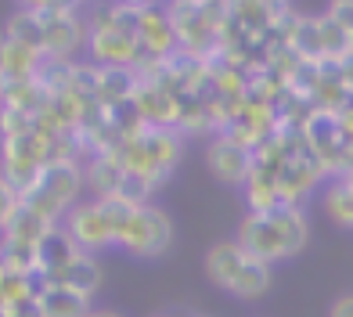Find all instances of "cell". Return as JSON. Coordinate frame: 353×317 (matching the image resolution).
Returning <instances> with one entry per match:
<instances>
[{"instance_id":"7402d4cb","label":"cell","mask_w":353,"mask_h":317,"mask_svg":"<svg viewBox=\"0 0 353 317\" xmlns=\"http://www.w3.org/2000/svg\"><path fill=\"white\" fill-rule=\"evenodd\" d=\"M328 317H353V292L350 296H339V299H335V303H332V314Z\"/></svg>"},{"instance_id":"5b68a950","label":"cell","mask_w":353,"mask_h":317,"mask_svg":"<svg viewBox=\"0 0 353 317\" xmlns=\"http://www.w3.org/2000/svg\"><path fill=\"white\" fill-rule=\"evenodd\" d=\"M205 158H210L213 177L223 181V184H231V187L249 184L252 170H256V152L245 148V145H238V141L228 137V134H220V137L213 141L210 152H205Z\"/></svg>"},{"instance_id":"3957f363","label":"cell","mask_w":353,"mask_h":317,"mask_svg":"<svg viewBox=\"0 0 353 317\" xmlns=\"http://www.w3.org/2000/svg\"><path fill=\"white\" fill-rule=\"evenodd\" d=\"M90 54L101 61V69H130L141 58L137 40V4H116L98 11L90 22Z\"/></svg>"},{"instance_id":"9a60e30c","label":"cell","mask_w":353,"mask_h":317,"mask_svg":"<svg viewBox=\"0 0 353 317\" xmlns=\"http://www.w3.org/2000/svg\"><path fill=\"white\" fill-rule=\"evenodd\" d=\"M267 289H270V263L249 256L245 267L238 271L234 285H231V296H238V299H260V296H267Z\"/></svg>"},{"instance_id":"30bf717a","label":"cell","mask_w":353,"mask_h":317,"mask_svg":"<svg viewBox=\"0 0 353 317\" xmlns=\"http://www.w3.org/2000/svg\"><path fill=\"white\" fill-rule=\"evenodd\" d=\"M51 285H65V289H72V292H79V296H94L101 289V267H98V260L90 256V252H79V256L65 267V271H58L54 278H47Z\"/></svg>"},{"instance_id":"e0dca14e","label":"cell","mask_w":353,"mask_h":317,"mask_svg":"<svg viewBox=\"0 0 353 317\" xmlns=\"http://www.w3.org/2000/svg\"><path fill=\"white\" fill-rule=\"evenodd\" d=\"M4 37H11L14 43H26V47H33V51L43 54V22L33 14V8H19L8 19L4 25Z\"/></svg>"},{"instance_id":"ac0fdd59","label":"cell","mask_w":353,"mask_h":317,"mask_svg":"<svg viewBox=\"0 0 353 317\" xmlns=\"http://www.w3.org/2000/svg\"><path fill=\"white\" fill-rule=\"evenodd\" d=\"M155 192V181L148 177V173H137V170H126V177L119 184V195L123 202H130V205H148V195Z\"/></svg>"},{"instance_id":"d4e9b609","label":"cell","mask_w":353,"mask_h":317,"mask_svg":"<svg viewBox=\"0 0 353 317\" xmlns=\"http://www.w3.org/2000/svg\"><path fill=\"white\" fill-rule=\"evenodd\" d=\"M4 90H8V83H4V76H0V98H4Z\"/></svg>"},{"instance_id":"cb8c5ba5","label":"cell","mask_w":353,"mask_h":317,"mask_svg":"<svg viewBox=\"0 0 353 317\" xmlns=\"http://www.w3.org/2000/svg\"><path fill=\"white\" fill-rule=\"evenodd\" d=\"M90 317H123V314H116V310H90Z\"/></svg>"},{"instance_id":"2e32d148","label":"cell","mask_w":353,"mask_h":317,"mask_svg":"<svg viewBox=\"0 0 353 317\" xmlns=\"http://www.w3.org/2000/svg\"><path fill=\"white\" fill-rule=\"evenodd\" d=\"M54 224L51 220H43L37 209H29V205L22 202L19 209H14L11 216V224L4 227V238H19V242H29V245H40L43 242V234L51 231Z\"/></svg>"},{"instance_id":"8992f818","label":"cell","mask_w":353,"mask_h":317,"mask_svg":"<svg viewBox=\"0 0 353 317\" xmlns=\"http://www.w3.org/2000/svg\"><path fill=\"white\" fill-rule=\"evenodd\" d=\"M40 69H43L40 51H33L26 43H14L11 37H0V76H4L8 87L33 83V79H40Z\"/></svg>"},{"instance_id":"6da1fadb","label":"cell","mask_w":353,"mask_h":317,"mask_svg":"<svg viewBox=\"0 0 353 317\" xmlns=\"http://www.w3.org/2000/svg\"><path fill=\"white\" fill-rule=\"evenodd\" d=\"M307 234H310V227H307V216H303L299 205H278V209H270V213H252L249 209L234 242L256 260L278 263V260H288V256H296V252H303Z\"/></svg>"},{"instance_id":"8fae6325","label":"cell","mask_w":353,"mask_h":317,"mask_svg":"<svg viewBox=\"0 0 353 317\" xmlns=\"http://www.w3.org/2000/svg\"><path fill=\"white\" fill-rule=\"evenodd\" d=\"M123 177H126V166L119 163V155H116V152H98V155H94V163L87 166V173H83V181H87L101 198L119 195Z\"/></svg>"},{"instance_id":"277c9868","label":"cell","mask_w":353,"mask_h":317,"mask_svg":"<svg viewBox=\"0 0 353 317\" xmlns=\"http://www.w3.org/2000/svg\"><path fill=\"white\" fill-rule=\"evenodd\" d=\"M61 224L69 227V234L76 238V245L83 249V252H98L105 245H116V231H112V220L105 213V205L101 198L98 202H83V205H72L69 216L61 220Z\"/></svg>"},{"instance_id":"9c48e42d","label":"cell","mask_w":353,"mask_h":317,"mask_svg":"<svg viewBox=\"0 0 353 317\" xmlns=\"http://www.w3.org/2000/svg\"><path fill=\"white\" fill-rule=\"evenodd\" d=\"M249 252L238 245V242H216L210 252H205V278H210L216 289L231 292V285L238 278V271L245 267Z\"/></svg>"},{"instance_id":"44dd1931","label":"cell","mask_w":353,"mask_h":317,"mask_svg":"<svg viewBox=\"0 0 353 317\" xmlns=\"http://www.w3.org/2000/svg\"><path fill=\"white\" fill-rule=\"evenodd\" d=\"M335 76H339V83L346 87V94H353V51L343 61H335Z\"/></svg>"},{"instance_id":"5bb4252c","label":"cell","mask_w":353,"mask_h":317,"mask_svg":"<svg viewBox=\"0 0 353 317\" xmlns=\"http://www.w3.org/2000/svg\"><path fill=\"white\" fill-rule=\"evenodd\" d=\"M0 263L8 267L11 274H40V252L37 245L29 242H19V238H0Z\"/></svg>"},{"instance_id":"52a82bcc","label":"cell","mask_w":353,"mask_h":317,"mask_svg":"<svg viewBox=\"0 0 353 317\" xmlns=\"http://www.w3.org/2000/svg\"><path fill=\"white\" fill-rule=\"evenodd\" d=\"M90 37L87 22L79 19V11L65 14V19H54L43 25V58H72L76 47H83Z\"/></svg>"},{"instance_id":"7c38bea8","label":"cell","mask_w":353,"mask_h":317,"mask_svg":"<svg viewBox=\"0 0 353 317\" xmlns=\"http://www.w3.org/2000/svg\"><path fill=\"white\" fill-rule=\"evenodd\" d=\"M43 317H90V299L79 296L65 285H47V292L40 296Z\"/></svg>"},{"instance_id":"4fadbf2b","label":"cell","mask_w":353,"mask_h":317,"mask_svg":"<svg viewBox=\"0 0 353 317\" xmlns=\"http://www.w3.org/2000/svg\"><path fill=\"white\" fill-rule=\"evenodd\" d=\"M325 209H328V216L335 220V224L353 227V170L339 173V177L328 184V192H325Z\"/></svg>"},{"instance_id":"603a6c76","label":"cell","mask_w":353,"mask_h":317,"mask_svg":"<svg viewBox=\"0 0 353 317\" xmlns=\"http://www.w3.org/2000/svg\"><path fill=\"white\" fill-rule=\"evenodd\" d=\"M8 278H11V271H8L4 263H0V296H4V285H8Z\"/></svg>"},{"instance_id":"d6986e66","label":"cell","mask_w":353,"mask_h":317,"mask_svg":"<svg viewBox=\"0 0 353 317\" xmlns=\"http://www.w3.org/2000/svg\"><path fill=\"white\" fill-rule=\"evenodd\" d=\"M0 317H43V307L37 296H19L8 307H0Z\"/></svg>"},{"instance_id":"7a4b0ae2","label":"cell","mask_w":353,"mask_h":317,"mask_svg":"<svg viewBox=\"0 0 353 317\" xmlns=\"http://www.w3.org/2000/svg\"><path fill=\"white\" fill-rule=\"evenodd\" d=\"M105 213L112 220V231H116V245L126 249L130 256H163L173 245V220L155 209V205H130L123 198H101Z\"/></svg>"},{"instance_id":"ba28073f","label":"cell","mask_w":353,"mask_h":317,"mask_svg":"<svg viewBox=\"0 0 353 317\" xmlns=\"http://www.w3.org/2000/svg\"><path fill=\"white\" fill-rule=\"evenodd\" d=\"M37 252H40V274L54 278L58 271H65V267H69L83 249L76 245V238L69 234L65 224H54L51 231L43 234V242L37 245Z\"/></svg>"},{"instance_id":"ffe728a7","label":"cell","mask_w":353,"mask_h":317,"mask_svg":"<svg viewBox=\"0 0 353 317\" xmlns=\"http://www.w3.org/2000/svg\"><path fill=\"white\" fill-rule=\"evenodd\" d=\"M19 205H22V195L14 192L4 177H0V231L11 224V216H14V209H19Z\"/></svg>"}]
</instances>
